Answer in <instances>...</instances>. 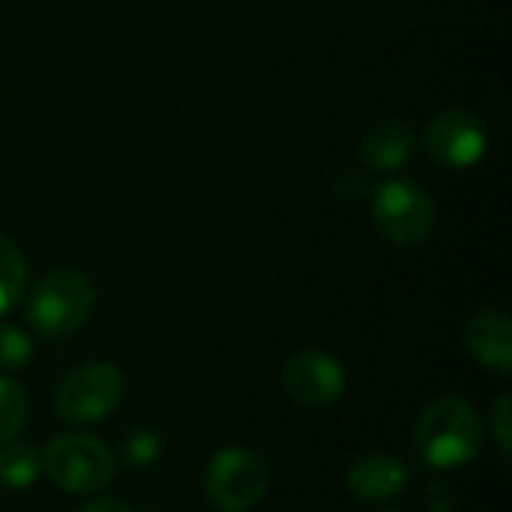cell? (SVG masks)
Masks as SVG:
<instances>
[{"instance_id": "obj_4", "label": "cell", "mask_w": 512, "mask_h": 512, "mask_svg": "<svg viewBox=\"0 0 512 512\" xmlns=\"http://www.w3.org/2000/svg\"><path fill=\"white\" fill-rule=\"evenodd\" d=\"M126 396V378L114 363H81L54 387V414L69 426H96L108 420Z\"/></svg>"}, {"instance_id": "obj_10", "label": "cell", "mask_w": 512, "mask_h": 512, "mask_svg": "<svg viewBox=\"0 0 512 512\" xmlns=\"http://www.w3.org/2000/svg\"><path fill=\"white\" fill-rule=\"evenodd\" d=\"M414 129L402 117H387L372 123L360 138V162L375 174H393L414 156Z\"/></svg>"}, {"instance_id": "obj_5", "label": "cell", "mask_w": 512, "mask_h": 512, "mask_svg": "<svg viewBox=\"0 0 512 512\" xmlns=\"http://www.w3.org/2000/svg\"><path fill=\"white\" fill-rule=\"evenodd\" d=\"M372 219L384 240L402 249L423 246L435 228L438 210L429 189L417 180H390L372 195Z\"/></svg>"}, {"instance_id": "obj_15", "label": "cell", "mask_w": 512, "mask_h": 512, "mask_svg": "<svg viewBox=\"0 0 512 512\" xmlns=\"http://www.w3.org/2000/svg\"><path fill=\"white\" fill-rule=\"evenodd\" d=\"M33 357L30 336L15 324H0V372H15Z\"/></svg>"}, {"instance_id": "obj_19", "label": "cell", "mask_w": 512, "mask_h": 512, "mask_svg": "<svg viewBox=\"0 0 512 512\" xmlns=\"http://www.w3.org/2000/svg\"><path fill=\"white\" fill-rule=\"evenodd\" d=\"M78 512H135L132 507H126L123 501H114V498H96L90 504H84Z\"/></svg>"}, {"instance_id": "obj_9", "label": "cell", "mask_w": 512, "mask_h": 512, "mask_svg": "<svg viewBox=\"0 0 512 512\" xmlns=\"http://www.w3.org/2000/svg\"><path fill=\"white\" fill-rule=\"evenodd\" d=\"M465 348L489 372L512 375V321L501 309H480L465 327Z\"/></svg>"}, {"instance_id": "obj_8", "label": "cell", "mask_w": 512, "mask_h": 512, "mask_svg": "<svg viewBox=\"0 0 512 512\" xmlns=\"http://www.w3.org/2000/svg\"><path fill=\"white\" fill-rule=\"evenodd\" d=\"M282 387L300 408H330L342 399L348 378L336 357L324 351H297L282 369Z\"/></svg>"}, {"instance_id": "obj_20", "label": "cell", "mask_w": 512, "mask_h": 512, "mask_svg": "<svg viewBox=\"0 0 512 512\" xmlns=\"http://www.w3.org/2000/svg\"><path fill=\"white\" fill-rule=\"evenodd\" d=\"M378 512H402V510H378Z\"/></svg>"}, {"instance_id": "obj_1", "label": "cell", "mask_w": 512, "mask_h": 512, "mask_svg": "<svg viewBox=\"0 0 512 512\" xmlns=\"http://www.w3.org/2000/svg\"><path fill=\"white\" fill-rule=\"evenodd\" d=\"M414 444L420 459L432 468H465L483 450V420L462 396H438L420 411L414 426Z\"/></svg>"}, {"instance_id": "obj_16", "label": "cell", "mask_w": 512, "mask_h": 512, "mask_svg": "<svg viewBox=\"0 0 512 512\" xmlns=\"http://www.w3.org/2000/svg\"><path fill=\"white\" fill-rule=\"evenodd\" d=\"M126 459L135 465V468H150L159 453H162V444H159V435H153L150 429H135L129 438H126Z\"/></svg>"}, {"instance_id": "obj_18", "label": "cell", "mask_w": 512, "mask_h": 512, "mask_svg": "<svg viewBox=\"0 0 512 512\" xmlns=\"http://www.w3.org/2000/svg\"><path fill=\"white\" fill-rule=\"evenodd\" d=\"M333 195L339 198V201H360L366 192H369V186H366V174L363 171H354V168H342L336 177H333Z\"/></svg>"}, {"instance_id": "obj_7", "label": "cell", "mask_w": 512, "mask_h": 512, "mask_svg": "<svg viewBox=\"0 0 512 512\" xmlns=\"http://www.w3.org/2000/svg\"><path fill=\"white\" fill-rule=\"evenodd\" d=\"M489 144L483 120L468 108H444L423 129V147L432 162L444 168H471L483 159Z\"/></svg>"}, {"instance_id": "obj_11", "label": "cell", "mask_w": 512, "mask_h": 512, "mask_svg": "<svg viewBox=\"0 0 512 512\" xmlns=\"http://www.w3.org/2000/svg\"><path fill=\"white\" fill-rule=\"evenodd\" d=\"M348 492L357 498V501H366V504H384L396 495H402V489L408 486V468L402 459H393V456H363L351 465L348 477Z\"/></svg>"}, {"instance_id": "obj_6", "label": "cell", "mask_w": 512, "mask_h": 512, "mask_svg": "<svg viewBox=\"0 0 512 512\" xmlns=\"http://www.w3.org/2000/svg\"><path fill=\"white\" fill-rule=\"evenodd\" d=\"M270 489L267 462L243 447L219 450L204 471L207 501L219 512L252 510Z\"/></svg>"}, {"instance_id": "obj_13", "label": "cell", "mask_w": 512, "mask_h": 512, "mask_svg": "<svg viewBox=\"0 0 512 512\" xmlns=\"http://www.w3.org/2000/svg\"><path fill=\"white\" fill-rule=\"evenodd\" d=\"M27 291V258L15 240L0 234V315H6Z\"/></svg>"}, {"instance_id": "obj_2", "label": "cell", "mask_w": 512, "mask_h": 512, "mask_svg": "<svg viewBox=\"0 0 512 512\" xmlns=\"http://www.w3.org/2000/svg\"><path fill=\"white\" fill-rule=\"evenodd\" d=\"M96 306V285L81 270H51L45 273L24 306L30 330L42 339H66L78 333Z\"/></svg>"}, {"instance_id": "obj_3", "label": "cell", "mask_w": 512, "mask_h": 512, "mask_svg": "<svg viewBox=\"0 0 512 512\" xmlns=\"http://www.w3.org/2000/svg\"><path fill=\"white\" fill-rule=\"evenodd\" d=\"M42 471L66 495L105 492L117 477V456L93 435H54L42 453Z\"/></svg>"}, {"instance_id": "obj_17", "label": "cell", "mask_w": 512, "mask_h": 512, "mask_svg": "<svg viewBox=\"0 0 512 512\" xmlns=\"http://www.w3.org/2000/svg\"><path fill=\"white\" fill-rule=\"evenodd\" d=\"M489 432L495 438V444L501 447L504 456H510L512 450V399L510 393L498 396V402L489 408Z\"/></svg>"}, {"instance_id": "obj_12", "label": "cell", "mask_w": 512, "mask_h": 512, "mask_svg": "<svg viewBox=\"0 0 512 512\" xmlns=\"http://www.w3.org/2000/svg\"><path fill=\"white\" fill-rule=\"evenodd\" d=\"M39 471H42V459L30 444H24L18 438L0 444V486L27 489L36 483Z\"/></svg>"}, {"instance_id": "obj_14", "label": "cell", "mask_w": 512, "mask_h": 512, "mask_svg": "<svg viewBox=\"0 0 512 512\" xmlns=\"http://www.w3.org/2000/svg\"><path fill=\"white\" fill-rule=\"evenodd\" d=\"M27 414H30V402H27L24 387L6 375H0V444L18 438L24 432Z\"/></svg>"}]
</instances>
